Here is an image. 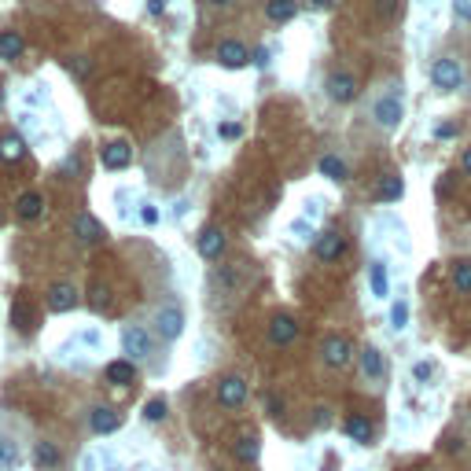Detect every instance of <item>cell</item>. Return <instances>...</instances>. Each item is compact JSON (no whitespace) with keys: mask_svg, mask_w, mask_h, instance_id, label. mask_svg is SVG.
<instances>
[{"mask_svg":"<svg viewBox=\"0 0 471 471\" xmlns=\"http://www.w3.org/2000/svg\"><path fill=\"white\" fill-rule=\"evenodd\" d=\"M405 118V107H401V85H391V92L379 96L372 103V122H376L383 133H398V125Z\"/></svg>","mask_w":471,"mask_h":471,"instance_id":"cell-1","label":"cell"},{"mask_svg":"<svg viewBox=\"0 0 471 471\" xmlns=\"http://www.w3.org/2000/svg\"><path fill=\"white\" fill-rule=\"evenodd\" d=\"M431 81H434V89L438 92H453V89H460V81H464V67L457 59H438L434 67H431Z\"/></svg>","mask_w":471,"mask_h":471,"instance_id":"cell-2","label":"cell"},{"mask_svg":"<svg viewBox=\"0 0 471 471\" xmlns=\"http://www.w3.org/2000/svg\"><path fill=\"white\" fill-rule=\"evenodd\" d=\"M155 332L162 339H177L184 332V310L177 302H166V306H158V313H155Z\"/></svg>","mask_w":471,"mask_h":471,"instance_id":"cell-3","label":"cell"},{"mask_svg":"<svg viewBox=\"0 0 471 471\" xmlns=\"http://www.w3.org/2000/svg\"><path fill=\"white\" fill-rule=\"evenodd\" d=\"M320 357H324V365H328V368H346L353 361L350 339L346 335H328V339H324V346H320Z\"/></svg>","mask_w":471,"mask_h":471,"instance_id":"cell-4","label":"cell"},{"mask_svg":"<svg viewBox=\"0 0 471 471\" xmlns=\"http://www.w3.org/2000/svg\"><path fill=\"white\" fill-rule=\"evenodd\" d=\"M324 89H328V100L332 103H350V100H357V81H353V74H346V70H335V74H328V81H324Z\"/></svg>","mask_w":471,"mask_h":471,"instance_id":"cell-5","label":"cell"},{"mask_svg":"<svg viewBox=\"0 0 471 471\" xmlns=\"http://www.w3.org/2000/svg\"><path fill=\"white\" fill-rule=\"evenodd\" d=\"M74 236L85 243V247H96V243L107 239V229H103V225L96 221L92 214H77V218H74Z\"/></svg>","mask_w":471,"mask_h":471,"instance_id":"cell-6","label":"cell"},{"mask_svg":"<svg viewBox=\"0 0 471 471\" xmlns=\"http://www.w3.org/2000/svg\"><path fill=\"white\" fill-rule=\"evenodd\" d=\"M218 63H221L225 70H243L251 63V52L239 41H221L218 44Z\"/></svg>","mask_w":471,"mask_h":471,"instance_id":"cell-7","label":"cell"},{"mask_svg":"<svg viewBox=\"0 0 471 471\" xmlns=\"http://www.w3.org/2000/svg\"><path fill=\"white\" fill-rule=\"evenodd\" d=\"M122 350L129 353V357H148L151 353V339H148V332L140 328V324H129V328L122 332Z\"/></svg>","mask_w":471,"mask_h":471,"instance_id":"cell-8","label":"cell"},{"mask_svg":"<svg viewBox=\"0 0 471 471\" xmlns=\"http://www.w3.org/2000/svg\"><path fill=\"white\" fill-rule=\"evenodd\" d=\"M100 162L107 170H125L129 162H133V148H129L125 140H111V144L100 148Z\"/></svg>","mask_w":471,"mask_h":471,"instance_id":"cell-9","label":"cell"},{"mask_svg":"<svg viewBox=\"0 0 471 471\" xmlns=\"http://www.w3.org/2000/svg\"><path fill=\"white\" fill-rule=\"evenodd\" d=\"M77 306V287L74 284H52L48 287V310L52 313H70Z\"/></svg>","mask_w":471,"mask_h":471,"instance_id":"cell-10","label":"cell"},{"mask_svg":"<svg viewBox=\"0 0 471 471\" xmlns=\"http://www.w3.org/2000/svg\"><path fill=\"white\" fill-rule=\"evenodd\" d=\"M295 335H299V324H295V317H291V313H276L269 320V343L272 346H287Z\"/></svg>","mask_w":471,"mask_h":471,"instance_id":"cell-11","label":"cell"},{"mask_svg":"<svg viewBox=\"0 0 471 471\" xmlns=\"http://www.w3.org/2000/svg\"><path fill=\"white\" fill-rule=\"evenodd\" d=\"M243 398H247V383H243L239 376H225L218 383V401L225 405V409H236V405H243Z\"/></svg>","mask_w":471,"mask_h":471,"instance_id":"cell-12","label":"cell"},{"mask_svg":"<svg viewBox=\"0 0 471 471\" xmlns=\"http://www.w3.org/2000/svg\"><path fill=\"white\" fill-rule=\"evenodd\" d=\"M346 254V236L339 232H320L317 236V258L320 262H339Z\"/></svg>","mask_w":471,"mask_h":471,"instance_id":"cell-13","label":"cell"},{"mask_svg":"<svg viewBox=\"0 0 471 471\" xmlns=\"http://www.w3.org/2000/svg\"><path fill=\"white\" fill-rule=\"evenodd\" d=\"M89 427H92L96 434H115V431L122 427V416H118L115 409H107V405H96V409L89 413Z\"/></svg>","mask_w":471,"mask_h":471,"instance_id":"cell-14","label":"cell"},{"mask_svg":"<svg viewBox=\"0 0 471 471\" xmlns=\"http://www.w3.org/2000/svg\"><path fill=\"white\" fill-rule=\"evenodd\" d=\"M199 254L210 258V262H218V258L225 254V232L214 229V225H210V229H203V232H199Z\"/></svg>","mask_w":471,"mask_h":471,"instance_id":"cell-15","label":"cell"},{"mask_svg":"<svg viewBox=\"0 0 471 471\" xmlns=\"http://www.w3.org/2000/svg\"><path fill=\"white\" fill-rule=\"evenodd\" d=\"M361 372H365V379H372V383H379L387 376V361H383V353L376 346L361 350Z\"/></svg>","mask_w":471,"mask_h":471,"instance_id":"cell-16","label":"cell"},{"mask_svg":"<svg viewBox=\"0 0 471 471\" xmlns=\"http://www.w3.org/2000/svg\"><path fill=\"white\" fill-rule=\"evenodd\" d=\"M232 453H236V460L251 464V460H258V453H262V442H258V434L243 431V434L236 438V442H232Z\"/></svg>","mask_w":471,"mask_h":471,"instance_id":"cell-17","label":"cell"},{"mask_svg":"<svg viewBox=\"0 0 471 471\" xmlns=\"http://www.w3.org/2000/svg\"><path fill=\"white\" fill-rule=\"evenodd\" d=\"M15 214H19L23 221H37L44 214V199L37 196V191H23L19 203H15Z\"/></svg>","mask_w":471,"mask_h":471,"instance_id":"cell-18","label":"cell"},{"mask_svg":"<svg viewBox=\"0 0 471 471\" xmlns=\"http://www.w3.org/2000/svg\"><path fill=\"white\" fill-rule=\"evenodd\" d=\"M317 170L328 177V181H339V184H343L346 177H350V166H346V162L339 158V155H324V158L317 162Z\"/></svg>","mask_w":471,"mask_h":471,"instance_id":"cell-19","label":"cell"},{"mask_svg":"<svg viewBox=\"0 0 471 471\" xmlns=\"http://www.w3.org/2000/svg\"><path fill=\"white\" fill-rule=\"evenodd\" d=\"M401 196H405V181H401L398 173L383 177V181H379V188H376V199H379V203H398Z\"/></svg>","mask_w":471,"mask_h":471,"instance_id":"cell-20","label":"cell"},{"mask_svg":"<svg viewBox=\"0 0 471 471\" xmlns=\"http://www.w3.org/2000/svg\"><path fill=\"white\" fill-rule=\"evenodd\" d=\"M133 379H137V365H133V361H111V365H107V383L129 387Z\"/></svg>","mask_w":471,"mask_h":471,"instance_id":"cell-21","label":"cell"},{"mask_svg":"<svg viewBox=\"0 0 471 471\" xmlns=\"http://www.w3.org/2000/svg\"><path fill=\"white\" fill-rule=\"evenodd\" d=\"M265 15H269L272 23H291L299 15V0H269Z\"/></svg>","mask_w":471,"mask_h":471,"instance_id":"cell-22","label":"cell"},{"mask_svg":"<svg viewBox=\"0 0 471 471\" xmlns=\"http://www.w3.org/2000/svg\"><path fill=\"white\" fill-rule=\"evenodd\" d=\"M23 155H26L23 137H15V133L0 137V162H23Z\"/></svg>","mask_w":471,"mask_h":471,"instance_id":"cell-23","label":"cell"},{"mask_svg":"<svg viewBox=\"0 0 471 471\" xmlns=\"http://www.w3.org/2000/svg\"><path fill=\"white\" fill-rule=\"evenodd\" d=\"M23 52H26L23 34H15V30H4V34H0V59H19Z\"/></svg>","mask_w":471,"mask_h":471,"instance_id":"cell-24","label":"cell"},{"mask_svg":"<svg viewBox=\"0 0 471 471\" xmlns=\"http://www.w3.org/2000/svg\"><path fill=\"white\" fill-rule=\"evenodd\" d=\"M34 464H37L41 471L59 467V449H56V442H37V446H34Z\"/></svg>","mask_w":471,"mask_h":471,"instance_id":"cell-25","label":"cell"},{"mask_svg":"<svg viewBox=\"0 0 471 471\" xmlns=\"http://www.w3.org/2000/svg\"><path fill=\"white\" fill-rule=\"evenodd\" d=\"M346 434L353 438V442H372V434H376V427H372V420H365V416H350L346 420Z\"/></svg>","mask_w":471,"mask_h":471,"instance_id":"cell-26","label":"cell"},{"mask_svg":"<svg viewBox=\"0 0 471 471\" xmlns=\"http://www.w3.org/2000/svg\"><path fill=\"white\" fill-rule=\"evenodd\" d=\"M368 280H372V295H376V299L391 295V284H387V265L383 262H372L368 265Z\"/></svg>","mask_w":471,"mask_h":471,"instance_id":"cell-27","label":"cell"},{"mask_svg":"<svg viewBox=\"0 0 471 471\" xmlns=\"http://www.w3.org/2000/svg\"><path fill=\"white\" fill-rule=\"evenodd\" d=\"M453 287L457 291H471V258H460V262H453Z\"/></svg>","mask_w":471,"mask_h":471,"instance_id":"cell-28","label":"cell"},{"mask_svg":"<svg viewBox=\"0 0 471 471\" xmlns=\"http://www.w3.org/2000/svg\"><path fill=\"white\" fill-rule=\"evenodd\" d=\"M11 324H15L19 332H30V328H34V313H30V306H26L23 299L11 302Z\"/></svg>","mask_w":471,"mask_h":471,"instance_id":"cell-29","label":"cell"},{"mask_svg":"<svg viewBox=\"0 0 471 471\" xmlns=\"http://www.w3.org/2000/svg\"><path fill=\"white\" fill-rule=\"evenodd\" d=\"M15 464H19V446H15L11 438H0V467L11 471Z\"/></svg>","mask_w":471,"mask_h":471,"instance_id":"cell-30","label":"cell"},{"mask_svg":"<svg viewBox=\"0 0 471 471\" xmlns=\"http://www.w3.org/2000/svg\"><path fill=\"white\" fill-rule=\"evenodd\" d=\"M144 420H151V424L166 420V401H162V398H151L148 405H144Z\"/></svg>","mask_w":471,"mask_h":471,"instance_id":"cell-31","label":"cell"},{"mask_svg":"<svg viewBox=\"0 0 471 471\" xmlns=\"http://www.w3.org/2000/svg\"><path fill=\"white\" fill-rule=\"evenodd\" d=\"M376 15H379V19H398V15H401V0H376Z\"/></svg>","mask_w":471,"mask_h":471,"instance_id":"cell-32","label":"cell"},{"mask_svg":"<svg viewBox=\"0 0 471 471\" xmlns=\"http://www.w3.org/2000/svg\"><path fill=\"white\" fill-rule=\"evenodd\" d=\"M391 324H394V332H401L405 324H409V302H394V310H391Z\"/></svg>","mask_w":471,"mask_h":471,"instance_id":"cell-33","label":"cell"},{"mask_svg":"<svg viewBox=\"0 0 471 471\" xmlns=\"http://www.w3.org/2000/svg\"><path fill=\"white\" fill-rule=\"evenodd\" d=\"M453 15L464 23H471V0H453Z\"/></svg>","mask_w":471,"mask_h":471,"instance_id":"cell-34","label":"cell"},{"mask_svg":"<svg viewBox=\"0 0 471 471\" xmlns=\"http://www.w3.org/2000/svg\"><path fill=\"white\" fill-rule=\"evenodd\" d=\"M218 137L236 140V137H239V125H236V122H221V125H218Z\"/></svg>","mask_w":471,"mask_h":471,"instance_id":"cell-35","label":"cell"},{"mask_svg":"<svg viewBox=\"0 0 471 471\" xmlns=\"http://www.w3.org/2000/svg\"><path fill=\"white\" fill-rule=\"evenodd\" d=\"M431 372H434V368H431L427 361H420V365L413 368V376H416V383H427V379H431Z\"/></svg>","mask_w":471,"mask_h":471,"instance_id":"cell-36","label":"cell"},{"mask_svg":"<svg viewBox=\"0 0 471 471\" xmlns=\"http://www.w3.org/2000/svg\"><path fill=\"white\" fill-rule=\"evenodd\" d=\"M140 221H144V225H158V210H155V206H144V210H140Z\"/></svg>","mask_w":471,"mask_h":471,"instance_id":"cell-37","label":"cell"},{"mask_svg":"<svg viewBox=\"0 0 471 471\" xmlns=\"http://www.w3.org/2000/svg\"><path fill=\"white\" fill-rule=\"evenodd\" d=\"M265 409L272 413V416H284V401L276 398V394H269V401H265Z\"/></svg>","mask_w":471,"mask_h":471,"instance_id":"cell-38","label":"cell"},{"mask_svg":"<svg viewBox=\"0 0 471 471\" xmlns=\"http://www.w3.org/2000/svg\"><path fill=\"white\" fill-rule=\"evenodd\" d=\"M70 70H74L77 77H85V74L92 70V67H89V59H74V63H70Z\"/></svg>","mask_w":471,"mask_h":471,"instance_id":"cell-39","label":"cell"},{"mask_svg":"<svg viewBox=\"0 0 471 471\" xmlns=\"http://www.w3.org/2000/svg\"><path fill=\"white\" fill-rule=\"evenodd\" d=\"M449 137H457V125H453V122L438 125V140H449Z\"/></svg>","mask_w":471,"mask_h":471,"instance_id":"cell-40","label":"cell"},{"mask_svg":"<svg viewBox=\"0 0 471 471\" xmlns=\"http://www.w3.org/2000/svg\"><path fill=\"white\" fill-rule=\"evenodd\" d=\"M291 232L302 236V239H310V236H313V229H306V221H295V225H291Z\"/></svg>","mask_w":471,"mask_h":471,"instance_id":"cell-41","label":"cell"},{"mask_svg":"<svg viewBox=\"0 0 471 471\" xmlns=\"http://www.w3.org/2000/svg\"><path fill=\"white\" fill-rule=\"evenodd\" d=\"M92 306H96V310H103V306H107V287H96V299H92Z\"/></svg>","mask_w":471,"mask_h":471,"instance_id":"cell-42","label":"cell"},{"mask_svg":"<svg viewBox=\"0 0 471 471\" xmlns=\"http://www.w3.org/2000/svg\"><path fill=\"white\" fill-rule=\"evenodd\" d=\"M148 11L151 15H166V0H148Z\"/></svg>","mask_w":471,"mask_h":471,"instance_id":"cell-43","label":"cell"},{"mask_svg":"<svg viewBox=\"0 0 471 471\" xmlns=\"http://www.w3.org/2000/svg\"><path fill=\"white\" fill-rule=\"evenodd\" d=\"M254 63H258V67H269V52H265V48H258V52H254Z\"/></svg>","mask_w":471,"mask_h":471,"instance_id":"cell-44","label":"cell"},{"mask_svg":"<svg viewBox=\"0 0 471 471\" xmlns=\"http://www.w3.org/2000/svg\"><path fill=\"white\" fill-rule=\"evenodd\" d=\"M310 4H313V8H320V11H324V8H332V4H335V0H310Z\"/></svg>","mask_w":471,"mask_h":471,"instance_id":"cell-45","label":"cell"},{"mask_svg":"<svg viewBox=\"0 0 471 471\" xmlns=\"http://www.w3.org/2000/svg\"><path fill=\"white\" fill-rule=\"evenodd\" d=\"M464 170H467V177H471V148L464 151Z\"/></svg>","mask_w":471,"mask_h":471,"instance_id":"cell-46","label":"cell"},{"mask_svg":"<svg viewBox=\"0 0 471 471\" xmlns=\"http://www.w3.org/2000/svg\"><path fill=\"white\" fill-rule=\"evenodd\" d=\"M210 4H232V0H210Z\"/></svg>","mask_w":471,"mask_h":471,"instance_id":"cell-47","label":"cell"},{"mask_svg":"<svg viewBox=\"0 0 471 471\" xmlns=\"http://www.w3.org/2000/svg\"><path fill=\"white\" fill-rule=\"evenodd\" d=\"M0 107H4V89H0Z\"/></svg>","mask_w":471,"mask_h":471,"instance_id":"cell-48","label":"cell"}]
</instances>
